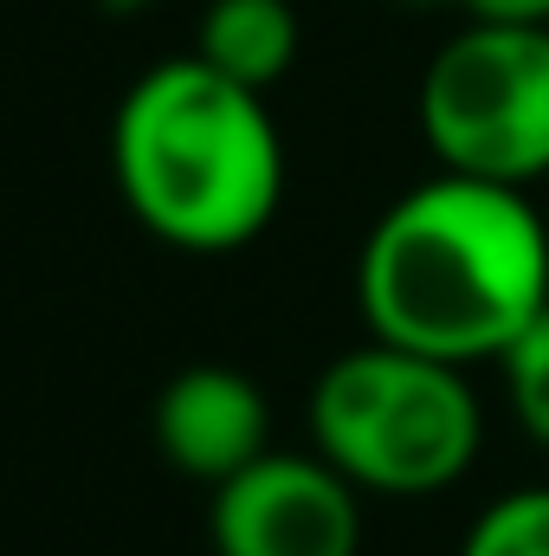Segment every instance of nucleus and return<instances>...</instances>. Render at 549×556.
Listing matches in <instances>:
<instances>
[{"instance_id": "nucleus-5", "label": "nucleus", "mask_w": 549, "mask_h": 556, "mask_svg": "<svg viewBox=\"0 0 549 556\" xmlns=\"http://www.w3.org/2000/svg\"><path fill=\"white\" fill-rule=\"evenodd\" d=\"M214 556H362V485L323 453H259L214 485Z\"/></svg>"}, {"instance_id": "nucleus-4", "label": "nucleus", "mask_w": 549, "mask_h": 556, "mask_svg": "<svg viewBox=\"0 0 549 556\" xmlns=\"http://www.w3.org/2000/svg\"><path fill=\"white\" fill-rule=\"evenodd\" d=\"M420 137L439 168L531 188L549 175V26H459L420 72Z\"/></svg>"}, {"instance_id": "nucleus-2", "label": "nucleus", "mask_w": 549, "mask_h": 556, "mask_svg": "<svg viewBox=\"0 0 549 556\" xmlns=\"http://www.w3.org/2000/svg\"><path fill=\"white\" fill-rule=\"evenodd\" d=\"M111 175L124 207L162 247L240 253L284 201V142L266 91L233 85L207 59H162L111 117Z\"/></svg>"}, {"instance_id": "nucleus-10", "label": "nucleus", "mask_w": 549, "mask_h": 556, "mask_svg": "<svg viewBox=\"0 0 549 556\" xmlns=\"http://www.w3.org/2000/svg\"><path fill=\"white\" fill-rule=\"evenodd\" d=\"M459 7L491 26H549V0H459Z\"/></svg>"}, {"instance_id": "nucleus-3", "label": "nucleus", "mask_w": 549, "mask_h": 556, "mask_svg": "<svg viewBox=\"0 0 549 556\" xmlns=\"http://www.w3.org/2000/svg\"><path fill=\"white\" fill-rule=\"evenodd\" d=\"M310 440L349 485L382 498H426L472 472L485 415L465 369L369 337L317 376Z\"/></svg>"}, {"instance_id": "nucleus-8", "label": "nucleus", "mask_w": 549, "mask_h": 556, "mask_svg": "<svg viewBox=\"0 0 549 556\" xmlns=\"http://www.w3.org/2000/svg\"><path fill=\"white\" fill-rule=\"evenodd\" d=\"M459 556H549V485H518L505 498H491Z\"/></svg>"}, {"instance_id": "nucleus-11", "label": "nucleus", "mask_w": 549, "mask_h": 556, "mask_svg": "<svg viewBox=\"0 0 549 556\" xmlns=\"http://www.w3.org/2000/svg\"><path fill=\"white\" fill-rule=\"evenodd\" d=\"M104 13H142V7H155V0H98Z\"/></svg>"}, {"instance_id": "nucleus-7", "label": "nucleus", "mask_w": 549, "mask_h": 556, "mask_svg": "<svg viewBox=\"0 0 549 556\" xmlns=\"http://www.w3.org/2000/svg\"><path fill=\"white\" fill-rule=\"evenodd\" d=\"M297 7L291 0H207L194 59L227 72L246 91H272L278 78L297 65Z\"/></svg>"}, {"instance_id": "nucleus-9", "label": "nucleus", "mask_w": 549, "mask_h": 556, "mask_svg": "<svg viewBox=\"0 0 549 556\" xmlns=\"http://www.w3.org/2000/svg\"><path fill=\"white\" fill-rule=\"evenodd\" d=\"M498 376H505V402H511L518 427L537 446H549V311L498 356Z\"/></svg>"}, {"instance_id": "nucleus-1", "label": "nucleus", "mask_w": 549, "mask_h": 556, "mask_svg": "<svg viewBox=\"0 0 549 556\" xmlns=\"http://www.w3.org/2000/svg\"><path fill=\"white\" fill-rule=\"evenodd\" d=\"M356 304L375 343L452 369L498 363L549 311V227L531 188L452 168L413 181L356 253Z\"/></svg>"}, {"instance_id": "nucleus-6", "label": "nucleus", "mask_w": 549, "mask_h": 556, "mask_svg": "<svg viewBox=\"0 0 549 556\" xmlns=\"http://www.w3.org/2000/svg\"><path fill=\"white\" fill-rule=\"evenodd\" d=\"M155 446L181 479H201L207 492L227 485L259 453H272L266 389L227 363H194V369L168 376L155 395Z\"/></svg>"}]
</instances>
